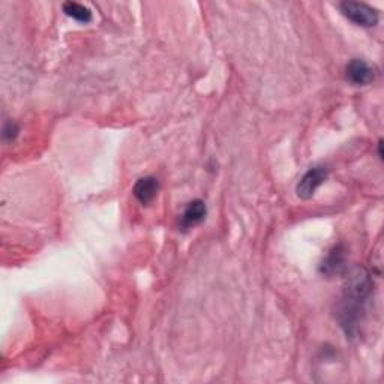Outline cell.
Returning <instances> with one entry per match:
<instances>
[{"label":"cell","mask_w":384,"mask_h":384,"mask_svg":"<svg viewBox=\"0 0 384 384\" xmlns=\"http://www.w3.org/2000/svg\"><path fill=\"white\" fill-rule=\"evenodd\" d=\"M63 12L68 15L69 19L76 20L78 23L87 24L92 21V11L87 6L77 3V2H67L63 3Z\"/></svg>","instance_id":"obj_8"},{"label":"cell","mask_w":384,"mask_h":384,"mask_svg":"<svg viewBox=\"0 0 384 384\" xmlns=\"http://www.w3.org/2000/svg\"><path fill=\"white\" fill-rule=\"evenodd\" d=\"M339 11L346 19L361 27H374L377 26L380 20L379 11L363 2H351V0L341 2Z\"/></svg>","instance_id":"obj_2"},{"label":"cell","mask_w":384,"mask_h":384,"mask_svg":"<svg viewBox=\"0 0 384 384\" xmlns=\"http://www.w3.org/2000/svg\"><path fill=\"white\" fill-rule=\"evenodd\" d=\"M19 133H20V128H19L17 124H15V122H6V124L3 125V129H2L3 142L5 143L14 142L15 138L19 137Z\"/></svg>","instance_id":"obj_9"},{"label":"cell","mask_w":384,"mask_h":384,"mask_svg":"<svg viewBox=\"0 0 384 384\" xmlns=\"http://www.w3.org/2000/svg\"><path fill=\"white\" fill-rule=\"evenodd\" d=\"M206 215H207L206 203L203 200H194L188 204L186 209L183 210V214L181 216V227L183 230H190V228L197 227L204 219H206Z\"/></svg>","instance_id":"obj_6"},{"label":"cell","mask_w":384,"mask_h":384,"mask_svg":"<svg viewBox=\"0 0 384 384\" xmlns=\"http://www.w3.org/2000/svg\"><path fill=\"white\" fill-rule=\"evenodd\" d=\"M159 192V182L158 179H155L152 176L142 177L138 179V182L134 186V195L135 199L140 201L143 206L150 204Z\"/></svg>","instance_id":"obj_7"},{"label":"cell","mask_w":384,"mask_h":384,"mask_svg":"<svg viewBox=\"0 0 384 384\" xmlns=\"http://www.w3.org/2000/svg\"><path fill=\"white\" fill-rule=\"evenodd\" d=\"M326 179H328V170H326L323 166L311 167L297 183L296 188L297 197L302 200L313 199L315 191L326 182Z\"/></svg>","instance_id":"obj_3"},{"label":"cell","mask_w":384,"mask_h":384,"mask_svg":"<svg viewBox=\"0 0 384 384\" xmlns=\"http://www.w3.org/2000/svg\"><path fill=\"white\" fill-rule=\"evenodd\" d=\"M346 78L353 86H368L375 78L374 68L363 59H351L346 67Z\"/></svg>","instance_id":"obj_4"},{"label":"cell","mask_w":384,"mask_h":384,"mask_svg":"<svg viewBox=\"0 0 384 384\" xmlns=\"http://www.w3.org/2000/svg\"><path fill=\"white\" fill-rule=\"evenodd\" d=\"M346 249L342 245H337L333 247L328 257L323 260V263L320 266V272L326 276H335V275H341L342 272L346 271Z\"/></svg>","instance_id":"obj_5"},{"label":"cell","mask_w":384,"mask_h":384,"mask_svg":"<svg viewBox=\"0 0 384 384\" xmlns=\"http://www.w3.org/2000/svg\"><path fill=\"white\" fill-rule=\"evenodd\" d=\"M372 281L363 267H354L347 276L344 287V297H342L338 320L341 328L350 337H354L359 326L363 321L366 302L371 296Z\"/></svg>","instance_id":"obj_1"}]
</instances>
